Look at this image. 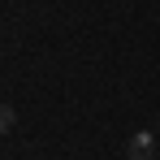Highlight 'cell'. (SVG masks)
Wrapping results in <instances>:
<instances>
[{
	"label": "cell",
	"instance_id": "cell-2",
	"mask_svg": "<svg viewBox=\"0 0 160 160\" xmlns=\"http://www.w3.org/2000/svg\"><path fill=\"white\" fill-rule=\"evenodd\" d=\"M9 130H13V108L0 104V134H9Z\"/></svg>",
	"mask_w": 160,
	"mask_h": 160
},
{
	"label": "cell",
	"instance_id": "cell-1",
	"mask_svg": "<svg viewBox=\"0 0 160 160\" xmlns=\"http://www.w3.org/2000/svg\"><path fill=\"white\" fill-rule=\"evenodd\" d=\"M126 156L130 160H156V130H134L126 143Z\"/></svg>",
	"mask_w": 160,
	"mask_h": 160
}]
</instances>
